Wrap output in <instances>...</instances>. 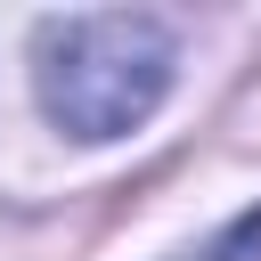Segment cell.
<instances>
[{"label": "cell", "mask_w": 261, "mask_h": 261, "mask_svg": "<svg viewBox=\"0 0 261 261\" xmlns=\"http://www.w3.org/2000/svg\"><path fill=\"white\" fill-rule=\"evenodd\" d=\"M179 261H261V204L253 212H237L220 237H204L196 253H179Z\"/></svg>", "instance_id": "obj_2"}, {"label": "cell", "mask_w": 261, "mask_h": 261, "mask_svg": "<svg viewBox=\"0 0 261 261\" xmlns=\"http://www.w3.org/2000/svg\"><path fill=\"white\" fill-rule=\"evenodd\" d=\"M171 24L155 8H82V16H49L41 49H33V82H41V114L65 139H122L139 130L163 90H171Z\"/></svg>", "instance_id": "obj_1"}]
</instances>
